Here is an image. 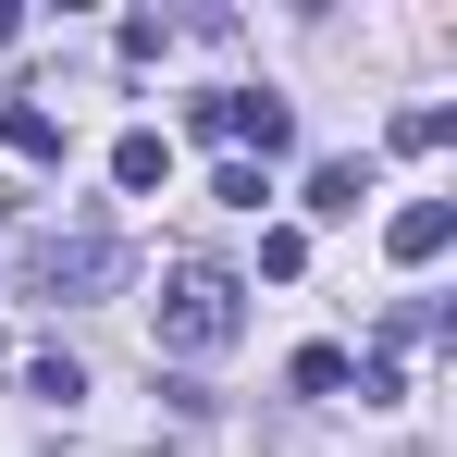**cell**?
<instances>
[{"label":"cell","instance_id":"obj_1","mask_svg":"<svg viewBox=\"0 0 457 457\" xmlns=\"http://www.w3.org/2000/svg\"><path fill=\"white\" fill-rule=\"evenodd\" d=\"M12 260H25V297H62V309L124 285V235H112V211H50Z\"/></svg>","mask_w":457,"mask_h":457},{"label":"cell","instance_id":"obj_2","mask_svg":"<svg viewBox=\"0 0 457 457\" xmlns=\"http://www.w3.org/2000/svg\"><path fill=\"white\" fill-rule=\"evenodd\" d=\"M149 321H161V346H173V359H223L235 334H247V285H235L223 260H173V272H161V297H149Z\"/></svg>","mask_w":457,"mask_h":457},{"label":"cell","instance_id":"obj_3","mask_svg":"<svg viewBox=\"0 0 457 457\" xmlns=\"http://www.w3.org/2000/svg\"><path fill=\"white\" fill-rule=\"evenodd\" d=\"M186 124H198V137H235V149H297V99H272V87H223V99H198V112H186Z\"/></svg>","mask_w":457,"mask_h":457},{"label":"cell","instance_id":"obj_4","mask_svg":"<svg viewBox=\"0 0 457 457\" xmlns=\"http://www.w3.org/2000/svg\"><path fill=\"white\" fill-rule=\"evenodd\" d=\"M445 235H457L445 198H408V211L383 223V247H395V272H420V260H445Z\"/></svg>","mask_w":457,"mask_h":457},{"label":"cell","instance_id":"obj_5","mask_svg":"<svg viewBox=\"0 0 457 457\" xmlns=\"http://www.w3.org/2000/svg\"><path fill=\"white\" fill-rule=\"evenodd\" d=\"M0 149L12 161H62V112L50 99H0Z\"/></svg>","mask_w":457,"mask_h":457},{"label":"cell","instance_id":"obj_6","mask_svg":"<svg viewBox=\"0 0 457 457\" xmlns=\"http://www.w3.org/2000/svg\"><path fill=\"white\" fill-rule=\"evenodd\" d=\"M112 186H124V198H149V186H173V149H161L149 124H137V137H112Z\"/></svg>","mask_w":457,"mask_h":457},{"label":"cell","instance_id":"obj_7","mask_svg":"<svg viewBox=\"0 0 457 457\" xmlns=\"http://www.w3.org/2000/svg\"><path fill=\"white\" fill-rule=\"evenodd\" d=\"M359 198H371V161H309V211L321 223H346Z\"/></svg>","mask_w":457,"mask_h":457},{"label":"cell","instance_id":"obj_8","mask_svg":"<svg viewBox=\"0 0 457 457\" xmlns=\"http://www.w3.org/2000/svg\"><path fill=\"white\" fill-rule=\"evenodd\" d=\"M285 383H297V395H346L359 359H346V346H297V371H285Z\"/></svg>","mask_w":457,"mask_h":457},{"label":"cell","instance_id":"obj_9","mask_svg":"<svg viewBox=\"0 0 457 457\" xmlns=\"http://www.w3.org/2000/svg\"><path fill=\"white\" fill-rule=\"evenodd\" d=\"M445 137H457V112H445V99H408V112H395V149H420V161H433Z\"/></svg>","mask_w":457,"mask_h":457},{"label":"cell","instance_id":"obj_10","mask_svg":"<svg viewBox=\"0 0 457 457\" xmlns=\"http://www.w3.org/2000/svg\"><path fill=\"white\" fill-rule=\"evenodd\" d=\"M25 395H50V408H75V395H87V371L62 359V346H37V359H25Z\"/></svg>","mask_w":457,"mask_h":457},{"label":"cell","instance_id":"obj_11","mask_svg":"<svg viewBox=\"0 0 457 457\" xmlns=\"http://www.w3.org/2000/svg\"><path fill=\"white\" fill-rule=\"evenodd\" d=\"M260 272H272V285H297V272H309V235L272 223V235H260Z\"/></svg>","mask_w":457,"mask_h":457},{"label":"cell","instance_id":"obj_12","mask_svg":"<svg viewBox=\"0 0 457 457\" xmlns=\"http://www.w3.org/2000/svg\"><path fill=\"white\" fill-rule=\"evenodd\" d=\"M211 198H223V211H260V198H272V173H260V161H223V186H211Z\"/></svg>","mask_w":457,"mask_h":457},{"label":"cell","instance_id":"obj_13","mask_svg":"<svg viewBox=\"0 0 457 457\" xmlns=\"http://www.w3.org/2000/svg\"><path fill=\"white\" fill-rule=\"evenodd\" d=\"M0 359H12V334H0Z\"/></svg>","mask_w":457,"mask_h":457}]
</instances>
